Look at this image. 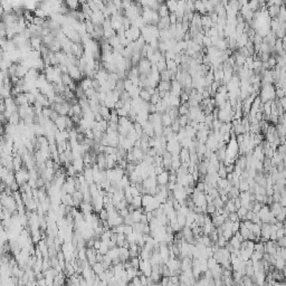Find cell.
<instances>
[{
  "mask_svg": "<svg viewBox=\"0 0 286 286\" xmlns=\"http://www.w3.org/2000/svg\"><path fill=\"white\" fill-rule=\"evenodd\" d=\"M15 177H16V182L19 186H21V184H24V183H26L28 181V179H29V172H28L27 170H25L24 168H20L19 170L16 171Z\"/></svg>",
  "mask_w": 286,
  "mask_h": 286,
  "instance_id": "obj_1",
  "label": "cell"
},
{
  "mask_svg": "<svg viewBox=\"0 0 286 286\" xmlns=\"http://www.w3.org/2000/svg\"><path fill=\"white\" fill-rule=\"evenodd\" d=\"M168 178H169V171H168V170H164L162 173H160V174L157 176V183L160 184V186H166L167 183L169 182Z\"/></svg>",
  "mask_w": 286,
  "mask_h": 286,
  "instance_id": "obj_2",
  "label": "cell"
},
{
  "mask_svg": "<svg viewBox=\"0 0 286 286\" xmlns=\"http://www.w3.org/2000/svg\"><path fill=\"white\" fill-rule=\"evenodd\" d=\"M157 88L160 91H164V92H169L171 88V81H159Z\"/></svg>",
  "mask_w": 286,
  "mask_h": 286,
  "instance_id": "obj_3",
  "label": "cell"
},
{
  "mask_svg": "<svg viewBox=\"0 0 286 286\" xmlns=\"http://www.w3.org/2000/svg\"><path fill=\"white\" fill-rule=\"evenodd\" d=\"M157 12H158L159 17H160V18L167 17V16H169V14H170L169 9H168V7H167V5L164 4V2L160 4V6H159L158 10H157Z\"/></svg>",
  "mask_w": 286,
  "mask_h": 286,
  "instance_id": "obj_4",
  "label": "cell"
},
{
  "mask_svg": "<svg viewBox=\"0 0 286 286\" xmlns=\"http://www.w3.org/2000/svg\"><path fill=\"white\" fill-rule=\"evenodd\" d=\"M282 208H283L282 205H281L279 202H275V201L269 205V210H270L273 214H274V216L278 215L279 212L282 211Z\"/></svg>",
  "mask_w": 286,
  "mask_h": 286,
  "instance_id": "obj_5",
  "label": "cell"
},
{
  "mask_svg": "<svg viewBox=\"0 0 286 286\" xmlns=\"http://www.w3.org/2000/svg\"><path fill=\"white\" fill-rule=\"evenodd\" d=\"M164 4L167 5L170 12H174L178 8V0H166Z\"/></svg>",
  "mask_w": 286,
  "mask_h": 286,
  "instance_id": "obj_6",
  "label": "cell"
},
{
  "mask_svg": "<svg viewBox=\"0 0 286 286\" xmlns=\"http://www.w3.org/2000/svg\"><path fill=\"white\" fill-rule=\"evenodd\" d=\"M172 123V119L169 116L168 113H162L161 114V124L162 126H170Z\"/></svg>",
  "mask_w": 286,
  "mask_h": 286,
  "instance_id": "obj_7",
  "label": "cell"
},
{
  "mask_svg": "<svg viewBox=\"0 0 286 286\" xmlns=\"http://www.w3.org/2000/svg\"><path fill=\"white\" fill-rule=\"evenodd\" d=\"M189 104L187 103H181L178 106V112H179V115H186V114H188V112H189Z\"/></svg>",
  "mask_w": 286,
  "mask_h": 286,
  "instance_id": "obj_8",
  "label": "cell"
},
{
  "mask_svg": "<svg viewBox=\"0 0 286 286\" xmlns=\"http://www.w3.org/2000/svg\"><path fill=\"white\" fill-rule=\"evenodd\" d=\"M132 205L134 206L135 209H139V208L142 207V195H138V196L133 197L132 199Z\"/></svg>",
  "mask_w": 286,
  "mask_h": 286,
  "instance_id": "obj_9",
  "label": "cell"
},
{
  "mask_svg": "<svg viewBox=\"0 0 286 286\" xmlns=\"http://www.w3.org/2000/svg\"><path fill=\"white\" fill-rule=\"evenodd\" d=\"M139 97H140L142 101H144V102H149V101H150V97H151V94L149 93L145 88H143V90H140Z\"/></svg>",
  "mask_w": 286,
  "mask_h": 286,
  "instance_id": "obj_10",
  "label": "cell"
},
{
  "mask_svg": "<svg viewBox=\"0 0 286 286\" xmlns=\"http://www.w3.org/2000/svg\"><path fill=\"white\" fill-rule=\"evenodd\" d=\"M155 66H157V68H158L159 73L162 72V71H164V69H167V62H166V58L164 57H162L159 62L155 63Z\"/></svg>",
  "mask_w": 286,
  "mask_h": 286,
  "instance_id": "obj_11",
  "label": "cell"
},
{
  "mask_svg": "<svg viewBox=\"0 0 286 286\" xmlns=\"http://www.w3.org/2000/svg\"><path fill=\"white\" fill-rule=\"evenodd\" d=\"M92 269H93L94 273H95L96 275H98V274H101L102 272L105 270L103 265H102V263H100V262H96L95 264H93V265H92Z\"/></svg>",
  "mask_w": 286,
  "mask_h": 286,
  "instance_id": "obj_12",
  "label": "cell"
},
{
  "mask_svg": "<svg viewBox=\"0 0 286 286\" xmlns=\"http://www.w3.org/2000/svg\"><path fill=\"white\" fill-rule=\"evenodd\" d=\"M267 64H268V66H269V69H273L276 65H277V63H276L275 54H270L269 58L267 59Z\"/></svg>",
  "mask_w": 286,
  "mask_h": 286,
  "instance_id": "obj_13",
  "label": "cell"
},
{
  "mask_svg": "<svg viewBox=\"0 0 286 286\" xmlns=\"http://www.w3.org/2000/svg\"><path fill=\"white\" fill-rule=\"evenodd\" d=\"M109 245L106 244V243H104V241H102L101 240V246H100V248L97 249V252L98 253H101L102 255H105L107 252H109Z\"/></svg>",
  "mask_w": 286,
  "mask_h": 286,
  "instance_id": "obj_14",
  "label": "cell"
},
{
  "mask_svg": "<svg viewBox=\"0 0 286 286\" xmlns=\"http://www.w3.org/2000/svg\"><path fill=\"white\" fill-rule=\"evenodd\" d=\"M228 241H229V243H230V244L233 245V247H234L235 249H239V247H240V241L238 240V239H237L236 237H235L234 235L231 236V238H230V239H229Z\"/></svg>",
  "mask_w": 286,
  "mask_h": 286,
  "instance_id": "obj_15",
  "label": "cell"
},
{
  "mask_svg": "<svg viewBox=\"0 0 286 286\" xmlns=\"http://www.w3.org/2000/svg\"><path fill=\"white\" fill-rule=\"evenodd\" d=\"M212 205H214L215 207H216V209H218V208H222V207H224L225 202L220 199V197H217V198H215V199L212 200Z\"/></svg>",
  "mask_w": 286,
  "mask_h": 286,
  "instance_id": "obj_16",
  "label": "cell"
},
{
  "mask_svg": "<svg viewBox=\"0 0 286 286\" xmlns=\"http://www.w3.org/2000/svg\"><path fill=\"white\" fill-rule=\"evenodd\" d=\"M98 218H100L101 220H107V218H109V212L106 211V209L105 208H103V209H101L100 211H98Z\"/></svg>",
  "mask_w": 286,
  "mask_h": 286,
  "instance_id": "obj_17",
  "label": "cell"
},
{
  "mask_svg": "<svg viewBox=\"0 0 286 286\" xmlns=\"http://www.w3.org/2000/svg\"><path fill=\"white\" fill-rule=\"evenodd\" d=\"M241 281H243V285H247V286H252L254 283H253L250 276L248 275H243L241 277Z\"/></svg>",
  "mask_w": 286,
  "mask_h": 286,
  "instance_id": "obj_18",
  "label": "cell"
},
{
  "mask_svg": "<svg viewBox=\"0 0 286 286\" xmlns=\"http://www.w3.org/2000/svg\"><path fill=\"white\" fill-rule=\"evenodd\" d=\"M227 241H228V239H226V238H225L224 236L221 235V236H219V237H218V239H217V241H216V243H217V245L219 246V247H225V245L227 244Z\"/></svg>",
  "mask_w": 286,
  "mask_h": 286,
  "instance_id": "obj_19",
  "label": "cell"
},
{
  "mask_svg": "<svg viewBox=\"0 0 286 286\" xmlns=\"http://www.w3.org/2000/svg\"><path fill=\"white\" fill-rule=\"evenodd\" d=\"M153 166L158 167V166H162V157L161 155L155 154L153 157Z\"/></svg>",
  "mask_w": 286,
  "mask_h": 286,
  "instance_id": "obj_20",
  "label": "cell"
},
{
  "mask_svg": "<svg viewBox=\"0 0 286 286\" xmlns=\"http://www.w3.org/2000/svg\"><path fill=\"white\" fill-rule=\"evenodd\" d=\"M215 211H216V207L212 205V202L207 203V206H206V214L211 215V214H214Z\"/></svg>",
  "mask_w": 286,
  "mask_h": 286,
  "instance_id": "obj_21",
  "label": "cell"
},
{
  "mask_svg": "<svg viewBox=\"0 0 286 286\" xmlns=\"http://www.w3.org/2000/svg\"><path fill=\"white\" fill-rule=\"evenodd\" d=\"M276 243L278 245L279 247H286V237L283 236V237H279L276 239Z\"/></svg>",
  "mask_w": 286,
  "mask_h": 286,
  "instance_id": "obj_22",
  "label": "cell"
},
{
  "mask_svg": "<svg viewBox=\"0 0 286 286\" xmlns=\"http://www.w3.org/2000/svg\"><path fill=\"white\" fill-rule=\"evenodd\" d=\"M227 218L229 219V220L233 221V222H234V221H236V220H239V219H238V216H237V212H236V211L229 212V215H228Z\"/></svg>",
  "mask_w": 286,
  "mask_h": 286,
  "instance_id": "obj_23",
  "label": "cell"
},
{
  "mask_svg": "<svg viewBox=\"0 0 286 286\" xmlns=\"http://www.w3.org/2000/svg\"><path fill=\"white\" fill-rule=\"evenodd\" d=\"M276 236H277V238L283 237V236H285V227L278 228V229L276 230Z\"/></svg>",
  "mask_w": 286,
  "mask_h": 286,
  "instance_id": "obj_24",
  "label": "cell"
},
{
  "mask_svg": "<svg viewBox=\"0 0 286 286\" xmlns=\"http://www.w3.org/2000/svg\"><path fill=\"white\" fill-rule=\"evenodd\" d=\"M146 277H148V276H145L144 274H142V275L139 276L140 282H141V285H146Z\"/></svg>",
  "mask_w": 286,
  "mask_h": 286,
  "instance_id": "obj_25",
  "label": "cell"
},
{
  "mask_svg": "<svg viewBox=\"0 0 286 286\" xmlns=\"http://www.w3.org/2000/svg\"><path fill=\"white\" fill-rule=\"evenodd\" d=\"M238 1V4H239V6H246V5L248 4V1L249 0H237Z\"/></svg>",
  "mask_w": 286,
  "mask_h": 286,
  "instance_id": "obj_26",
  "label": "cell"
},
{
  "mask_svg": "<svg viewBox=\"0 0 286 286\" xmlns=\"http://www.w3.org/2000/svg\"><path fill=\"white\" fill-rule=\"evenodd\" d=\"M202 2H207V1H209V0H201Z\"/></svg>",
  "mask_w": 286,
  "mask_h": 286,
  "instance_id": "obj_27",
  "label": "cell"
}]
</instances>
